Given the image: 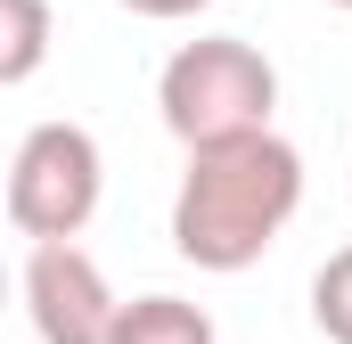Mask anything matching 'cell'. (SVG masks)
I'll return each mask as SVG.
<instances>
[{
	"mask_svg": "<svg viewBox=\"0 0 352 344\" xmlns=\"http://www.w3.org/2000/svg\"><path fill=\"white\" fill-rule=\"evenodd\" d=\"M303 205L295 140L254 131L230 148H197L173 189V255L197 270H254Z\"/></svg>",
	"mask_w": 352,
	"mask_h": 344,
	"instance_id": "6da1fadb",
	"label": "cell"
},
{
	"mask_svg": "<svg viewBox=\"0 0 352 344\" xmlns=\"http://www.w3.org/2000/svg\"><path fill=\"white\" fill-rule=\"evenodd\" d=\"M156 107H164V131L180 148H230V140H254L270 131V107H278V66H270L254 41L238 33H197L180 41L156 74Z\"/></svg>",
	"mask_w": 352,
	"mask_h": 344,
	"instance_id": "7a4b0ae2",
	"label": "cell"
},
{
	"mask_svg": "<svg viewBox=\"0 0 352 344\" xmlns=\"http://www.w3.org/2000/svg\"><path fill=\"white\" fill-rule=\"evenodd\" d=\"M98 189H107V156L82 123H33L8 164V230L33 246H66L98 213Z\"/></svg>",
	"mask_w": 352,
	"mask_h": 344,
	"instance_id": "3957f363",
	"label": "cell"
},
{
	"mask_svg": "<svg viewBox=\"0 0 352 344\" xmlns=\"http://www.w3.org/2000/svg\"><path fill=\"white\" fill-rule=\"evenodd\" d=\"M25 312L41 344H115L123 295L107 287V270L66 238V246H33L25 255Z\"/></svg>",
	"mask_w": 352,
	"mask_h": 344,
	"instance_id": "277c9868",
	"label": "cell"
},
{
	"mask_svg": "<svg viewBox=\"0 0 352 344\" xmlns=\"http://www.w3.org/2000/svg\"><path fill=\"white\" fill-rule=\"evenodd\" d=\"M115 344H213V312L188 303V295H131Z\"/></svg>",
	"mask_w": 352,
	"mask_h": 344,
	"instance_id": "5b68a950",
	"label": "cell"
},
{
	"mask_svg": "<svg viewBox=\"0 0 352 344\" xmlns=\"http://www.w3.org/2000/svg\"><path fill=\"white\" fill-rule=\"evenodd\" d=\"M50 58V0H0V83H33Z\"/></svg>",
	"mask_w": 352,
	"mask_h": 344,
	"instance_id": "8992f818",
	"label": "cell"
},
{
	"mask_svg": "<svg viewBox=\"0 0 352 344\" xmlns=\"http://www.w3.org/2000/svg\"><path fill=\"white\" fill-rule=\"evenodd\" d=\"M311 320H320V336L328 344H352V246L320 262V279H311Z\"/></svg>",
	"mask_w": 352,
	"mask_h": 344,
	"instance_id": "52a82bcc",
	"label": "cell"
},
{
	"mask_svg": "<svg viewBox=\"0 0 352 344\" xmlns=\"http://www.w3.org/2000/svg\"><path fill=\"white\" fill-rule=\"evenodd\" d=\"M131 17H156V25H173V17H197V8H213V0H123Z\"/></svg>",
	"mask_w": 352,
	"mask_h": 344,
	"instance_id": "ba28073f",
	"label": "cell"
},
{
	"mask_svg": "<svg viewBox=\"0 0 352 344\" xmlns=\"http://www.w3.org/2000/svg\"><path fill=\"white\" fill-rule=\"evenodd\" d=\"M328 8H352V0H328Z\"/></svg>",
	"mask_w": 352,
	"mask_h": 344,
	"instance_id": "9c48e42d",
	"label": "cell"
}]
</instances>
